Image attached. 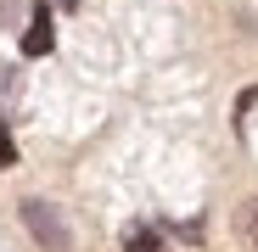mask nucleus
I'll use <instances>...</instances> for the list:
<instances>
[{
    "instance_id": "3",
    "label": "nucleus",
    "mask_w": 258,
    "mask_h": 252,
    "mask_svg": "<svg viewBox=\"0 0 258 252\" xmlns=\"http://www.w3.org/2000/svg\"><path fill=\"white\" fill-rule=\"evenodd\" d=\"M123 252H168V235L157 224L135 219V224H123Z\"/></svg>"
},
{
    "instance_id": "2",
    "label": "nucleus",
    "mask_w": 258,
    "mask_h": 252,
    "mask_svg": "<svg viewBox=\"0 0 258 252\" xmlns=\"http://www.w3.org/2000/svg\"><path fill=\"white\" fill-rule=\"evenodd\" d=\"M51 45H56V34H51V12H45V6H34L28 34H23V56H51Z\"/></svg>"
},
{
    "instance_id": "5",
    "label": "nucleus",
    "mask_w": 258,
    "mask_h": 252,
    "mask_svg": "<svg viewBox=\"0 0 258 252\" xmlns=\"http://www.w3.org/2000/svg\"><path fill=\"white\" fill-rule=\"evenodd\" d=\"M17 162V140L6 135V123H0V174H6V168Z\"/></svg>"
},
{
    "instance_id": "6",
    "label": "nucleus",
    "mask_w": 258,
    "mask_h": 252,
    "mask_svg": "<svg viewBox=\"0 0 258 252\" xmlns=\"http://www.w3.org/2000/svg\"><path fill=\"white\" fill-rule=\"evenodd\" d=\"M56 6H73V0H56Z\"/></svg>"
},
{
    "instance_id": "1",
    "label": "nucleus",
    "mask_w": 258,
    "mask_h": 252,
    "mask_svg": "<svg viewBox=\"0 0 258 252\" xmlns=\"http://www.w3.org/2000/svg\"><path fill=\"white\" fill-rule=\"evenodd\" d=\"M23 224H28V235L45 252H68L73 246V230H68V219L56 213L51 202H23Z\"/></svg>"
},
{
    "instance_id": "4",
    "label": "nucleus",
    "mask_w": 258,
    "mask_h": 252,
    "mask_svg": "<svg viewBox=\"0 0 258 252\" xmlns=\"http://www.w3.org/2000/svg\"><path fill=\"white\" fill-rule=\"evenodd\" d=\"M236 241H241V252H258V196L236 207Z\"/></svg>"
}]
</instances>
